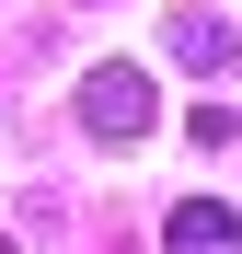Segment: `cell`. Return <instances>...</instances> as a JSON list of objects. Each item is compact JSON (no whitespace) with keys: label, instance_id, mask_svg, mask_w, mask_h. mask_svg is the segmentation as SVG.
Returning a JSON list of instances; mask_svg holds the SVG:
<instances>
[{"label":"cell","instance_id":"7a4b0ae2","mask_svg":"<svg viewBox=\"0 0 242 254\" xmlns=\"http://www.w3.org/2000/svg\"><path fill=\"white\" fill-rule=\"evenodd\" d=\"M161 243H173V254H242V220H231L219 196H185L173 220H161Z\"/></svg>","mask_w":242,"mask_h":254},{"label":"cell","instance_id":"3957f363","mask_svg":"<svg viewBox=\"0 0 242 254\" xmlns=\"http://www.w3.org/2000/svg\"><path fill=\"white\" fill-rule=\"evenodd\" d=\"M161 47H173L185 69H231V58H242V35H231L219 12H173V23H161Z\"/></svg>","mask_w":242,"mask_h":254},{"label":"cell","instance_id":"277c9868","mask_svg":"<svg viewBox=\"0 0 242 254\" xmlns=\"http://www.w3.org/2000/svg\"><path fill=\"white\" fill-rule=\"evenodd\" d=\"M0 254H12V243H0Z\"/></svg>","mask_w":242,"mask_h":254},{"label":"cell","instance_id":"6da1fadb","mask_svg":"<svg viewBox=\"0 0 242 254\" xmlns=\"http://www.w3.org/2000/svg\"><path fill=\"white\" fill-rule=\"evenodd\" d=\"M150 69H127V58H104L93 81H81V127H93V139H150Z\"/></svg>","mask_w":242,"mask_h":254}]
</instances>
